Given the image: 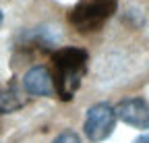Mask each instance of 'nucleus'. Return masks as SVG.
Instances as JSON below:
<instances>
[{
    "mask_svg": "<svg viewBox=\"0 0 149 143\" xmlns=\"http://www.w3.org/2000/svg\"><path fill=\"white\" fill-rule=\"evenodd\" d=\"M89 54L83 48L66 46L52 54V79L54 91L60 96V100L68 102L81 87V79L87 73Z\"/></svg>",
    "mask_w": 149,
    "mask_h": 143,
    "instance_id": "obj_1",
    "label": "nucleus"
},
{
    "mask_svg": "<svg viewBox=\"0 0 149 143\" xmlns=\"http://www.w3.org/2000/svg\"><path fill=\"white\" fill-rule=\"evenodd\" d=\"M118 8V0H79L68 13V23L81 31H97Z\"/></svg>",
    "mask_w": 149,
    "mask_h": 143,
    "instance_id": "obj_2",
    "label": "nucleus"
},
{
    "mask_svg": "<svg viewBox=\"0 0 149 143\" xmlns=\"http://www.w3.org/2000/svg\"><path fill=\"white\" fill-rule=\"evenodd\" d=\"M114 124H116L114 108H112L108 102H100V104H93L87 110L85 122H83V131H85L89 141L100 143V141H104V139H108L112 135Z\"/></svg>",
    "mask_w": 149,
    "mask_h": 143,
    "instance_id": "obj_3",
    "label": "nucleus"
},
{
    "mask_svg": "<svg viewBox=\"0 0 149 143\" xmlns=\"http://www.w3.org/2000/svg\"><path fill=\"white\" fill-rule=\"evenodd\" d=\"M118 120L133 129H149V102L145 98H126L114 106Z\"/></svg>",
    "mask_w": 149,
    "mask_h": 143,
    "instance_id": "obj_4",
    "label": "nucleus"
},
{
    "mask_svg": "<svg viewBox=\"0 0 149 143\" xmlns=\"http://www.w3.org/2000/svg\"><path fill=\"white\" fill-rule=\"evenodd\" d=\"M23 89L29 93V96H37V98H50L54 93V79H52V73L37 64V66H31L25 77H23Z\"/></svg>",
    "mask_w": 149,
    "mask_h": 143,
    "instance_id": "obj_5",
    "label": "nucleus"
},
{
    "mask_svg": "<svg viewBox=\"0 0 149 143\" xmlns=\"http://www.w3.org/2000/svg\"><path fill=\"white\" fill-rule=\"evenodd\" d=\"M25 106V98L19 93V89L15 85L2 87L0 89V114H8V112H17L19 108Z\"/></svg>",
    "mask_w": 149,
    "mask_h": 143,
    "instance_id": "obj_6",
    "label": "nucleus"
},
{
    "mask_svg": "<svg viewBox=\"0 0 149 143\" xmlns=\"http://www.w3.org/2000/svg\"><path fill=\"white\" fill-rule=\"evenodd\" d=\"M52 143H81V137L74 133V131H62Z\"/></svg>",
    "mask_w": 149,
    "mask_h": 143,
    "instance_id": "obj_7",
    "label": "nucleus"
},
{
    "mask_svg": "<svg viewBox=\"0 0 149 143\" xmlns=\"http://www.w3.org/2000/svg\"><path fill=\"white\" fill-rule=\"evenodd\" d=\"M133 143H149V135H141V137H137Z\"/></svg>",
    "mask_w": 149,
    "mask_h": 143,
    "instance_id": "obj_8",
    "label": "nucleus"
},
{
    "mask_svg": "<svg viewBox=\"0 0 149 143\" xmlns=\"http://www.w3.org/2000/svg\"><path fill=\"white\" fill-rule=\"evenodd\" d=\"M2 21H4V15H2V10H0V25H2Z\"/></svg>",
    "mask_w": 149,
    "mask_h": 143,
    "instance_id": "obj_9",
    "label": "nucleus"
}]
</instances>
